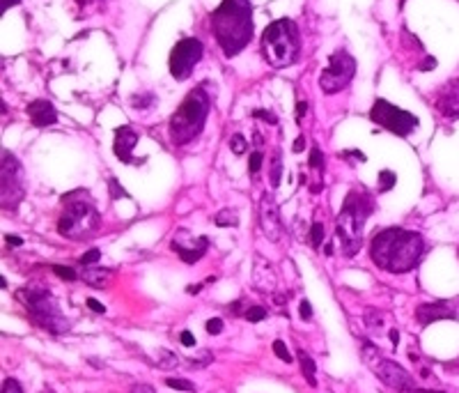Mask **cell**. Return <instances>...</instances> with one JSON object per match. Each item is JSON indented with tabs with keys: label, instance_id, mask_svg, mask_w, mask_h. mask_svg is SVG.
Masks as SVG:
<instances>
[{
	"label": "cell",
	"instance_id": "obj_1",
	"mask_svg": "<svg viewBox=\"0 0 459 393\" xmlns=\"http://www.w3.org/2000/svg\"><path fill=\"white\" fill-rule=\"evenodd\" d=\"M423 251V235L404 228L379 230L372 237V244H370V258H372V262L390 274H407L418 267Z\"/></svg>",
	"mask_w": 459,
	"mask_h": 393
},
{
	"label": "cell",
	"instance_id": "obj_2",
	"mask_svg": "<svg viewBox=\"0 0 459 393\" xmlns=\"http://www.w3.org/2000/svg\"><path fill=\"white\" fill-rule=\"evenodd\" d=\"M211 33L226 58L239 55L253 39V5L250 0H223L209 14Z\"/></svg>",
	"mask_w": 459,
	"mask_h": 393
},
{
	"label": "cell",
	"instance_id": "obj_3",
	"mask_svg": "<svg viewBox=\"0 0 459 393\" xmlns=\"http://www.w3.org/2000/svg\"><path fill=\"white\" fill-rule=\"evenodd\" d=\"M101 228V214L96 210L90 191L74 189L62 195V214L57 232L67 239H85Z\"/></svg>",
	"mask_w": 459,
	"mask_h": 393
},
{
	"label": "cell",
	"instance_id": "obj_4",
	"mask_svg": "<svg viewBox=\"0 0 459 393\" xmlns=\"http://www.w3.org/2000/svg\"><path fill=\"white\" fill-rule=\"evenodd\" d=\"M375 212L372 195L363 189H354L347 193L343 210L336 219V235L343 244V253L347 258L356 255L360 244H363V225L365 219Z\"/></svg>",
	"mask_w": 459,
	"mask_h": 393
},
{
	"label": "cell",
	"instance_id": "obj_5",
	"mask_svg": "<svg viewBox=\"0 0 459 393\" xmlns=\"http://www.w3.org/2000/svg\"><path fill=\"white\" fill-rule=\"evenodd\" d=\"M301 55V33L297 21L278 18L262 33V58L273 70H282L299 60Z\"/></svg>",
	"mask_w": 459,
	"mask_h": 393
},
{
	"label": "cell",
	"instance_id": "obj_6",
	"mask_svg": "<svg viewBox=\"0 0 459 393\" xmlns=\"http://www.w3.org/2000/svg\"><path fill=\"white\" fill-rule=\"evenodd\" d=\"M209 108H211V99L204 92V85L193 87L170 117V124H168L170 141L175 145H187L193 139H198L200 131L204 129V122H207Z\"/></svg>",
	"mask_w": 459,
	"mask_h": 393
},
{
	"label": "cell",
	"instance_id": "obj_7",
	"mask_svg": "<svg viewBox=\"0 0 459 393\" xmlns=\"http://www.w3.org/2000/svg\"><path fill=\"white\" fill-rule=\"evenodd\" d=\"M18 301L23 303L31 320L51 333H67L72 329L70 320H67L57 303L53 299V294L44 288H23L18 290Z\"/></svg>",
	"mask_w": 459,
	"mask_h": 393
},
{
	"label": "cell",
	"instance_id": "obj_8",
	"mask_svg": "<svg viewBox=\"0 0 459 393\" xmlns=\"http://www.w3.org/2000/svg\"><path fill=\"white\" fill-rule=\"evenodd\" d=\"M363 359L370 363V368L377 372V377L382 379L386 387L395 389L397 393H411L414 389H418L411 372H407L395 361L384 359L370 343H363Z\"/></svg>",
	"mask_w": 459,
	"mask_h": 393
},
{
	"label": "cell",
	"instance_id": "obj_9",
	"mask_svg": "<svg viewBox=\"0 0 459 393\" xmlns=\"http://www.w3.org/2000/svg\"><path fill=\"white\" fill-rule=\"evenodd\" d=\"M370 120H372L375 124H379V126H384V129L390 131V134L402 136V139L411 134V131H416L418 124H421L414 113L402 111V108L393 106L386 99H375L372 108H370Z\"/></svg>",
	"mask_w": 459,
	"mask_h": 393
},
{
	"label": "cell",
	"instance_id": "obj_10",
	"mask_svg": "<svg viewBox=\"0 0 459 393\" xmlns=\"http://www.w3.org/2000/svg\"><path fill=\"white\" fill-rule=\"evenodd\" d=\"M356 74V60L354 55H349L345 48H338V51L328 58V67L319 74V87L321 92L326 95H336L351 83V78Z\"/></svg>",
	"mask_w": 459,
	"mask_h": 393
},
{
	"label": "cell",
	"instance_id": "obj_11",
	"mask_svg": "<svg viewBox=\"0 0 459 393\" xmlns=\"http://www.w3.org/2000/svg\"><path fill=\"white\" fill-rule=\"evenodd\" d=\"M0 193H3V210H16L26 195L23 166L7 150H3V186H0Z\"/></svg>",
	"mask_w": 459,
	"mask_h": 393
},
{
	"label": "cell",
	"instance_id": "obj_12",
	"mask_svg": "<svg viewBox=\"0 0 459 393\" xmlns=\"http://www.w3.org/2000/svg\"><path fill=\"white\" fill-rule=\"evenodd\" d=\"M202 53H204V46H202L200 39H195V37L179 39V42L172 46L170 63H168L175 81H187V78L193 74L195 65L202 60Z\"/></svg>",
	"mask_w": 459,
	"mask_h": 393
},
{
	"label": "cell",
	"instance_id": "obj_13",
	"mask_svg": "<svg viewBox=\"0 0 459 393\" xmlns=\"http://www.w3.org/2000/svg\"><path fill=\"white\" fill-rule=\"evenodd\" d=\"M170 249L179 255V258L184 260V262H189V264H193V262H198L204 253H207V249H209V237H193V235L189 232V230H177L175 232V237H172V242H170Z\"/></svg>",
	"mask_w": 459,
	"mask_h": 393
},
{
	"label": "cell",
	"instance_id": "obj_14",
	"mask_svg": "<svg viewBox=\"0 0 459 393\" xmlns=\"http://www.w3.org/2000/svg\"><path fill=\"white\" fill-rule=\"evenodd\" d=\"M260 225L269 242H280L282 223H280V214H278V203L273 200L271 193H265L260 200Z\"/></svg>",
	"mask_w": 459,
	"mask_h": 393
},
{
	"label": "cell",
	"instance_id": "obj_15",
	"mask_svg": "<svg viewBox=\"0 0 459 393\" xmlns=\"http://www.w3.org/2000/svg\"><path fill=\"white\" fill-rule=\"evenodd\" d=\"M457 299L455 301H434V303H421L416 308V320L421 327H429L438 320H455L457 318Z\"/></svg>",
	"mask_w": 459,
	"mask_h": 393
},
{
	"label": "cell",
	"instance_id": "obj_16",
	"mask_svg": "<svg viewBox=\"0 0 459 393\" xmlns=\"http://www.w3.org/2000/svg\"><path fill=\"white\" fill-rule=\"evenodd\" d=\"M434 106L446 120H459V76L438 90Z\"/></svg>",
	"mask_w": 459,
	"mask_h": 393
},
{
	"label": "cell",
	"instance_id": "obj_17",
	"mask_svg": "<svg viewBox=\"0 0 459 393\" xmlns=\"http://www.w3.org/2000/svg\"><path fill=\"white\" fill-rule=\"evenodd\" d=\"M138 139H140L138 131L131 129L129 124L117 126V129H115V143H113V152H115L117 159L124 161V163H136L131 152H133L136 143H138Z\"/></svg>",
	"mask_w": 459,
	"mask_h": 393
},
{
	"label": "cell",
	"instance_id": "obj_18",
	"mask_svg": "<svg viewBox=\"0 0 459 393\" xmlns=\"http://www.w3.org/2000/svg\"><path fill=\"white\" fill-rule=\"evenodd\" d=\"M26 113H28V117H31V122L35 126H39V129L57 122V111L48 99H33L26 106Z\"/></svg>",
	"mask_w": 459,
	"mask_h": 393
},
{
	"label": "cell",
	"instance_id": "obj_19",
	"mask_svg": "<svg viewBox=\"0 0 459 393\" xmlns=\"http://www.w3.org/2000/svg\"><path fill=\"white\" fill-rule=\"evenodd\" d=\"M83 283L92 288H106V283L111 281V269H92V267H83L81 271Z\"/></svg>",
	"mask_w": 459,
	"mask_h": 393
},
{
	"label": "cell",
	"instance_id": "obj_20",
	"mask_svg": "<svg viewBox=\"0 0 459 393\" xmlns=\"http://www.w3.org/2000/svg\"><path fill=\"white\" fill-rule=\"evenodd\" d=\"M299 363H301V372H304V377H306L308 384H310V387H317V377H315L317 366H315V361L310 359L308 352L299 350Z\"/></svg>",
	"mask_w": 459,
	"mask_h": 393
},
{
	"label": "cell",
	"instance_id": "obj_21",
	"mask_svg": "<svg viewBox=\"0 0 459 393\" xmlns=\"http://www.w3.org/2000/svg\"><path fill=\"white\" fill-rule=\"evenodd\" d=\"M214 223L219 225V228H228V225H239V216H237V212H232V210H221L219 214H216V219H214Z\"/></svg>",
	"mask_w": 459,
	"mask_h": 393
},
{
	"label": "cell",
	"instance_id": "obj_22",
	"mask_svg": "<svg viewBox=\"0 0 459 393\" xmlns=\"http://www.w3.org/2000/svg\"><path fill=\"white\" fill-rule=\"evenodd\" d=\"M154 102H156V97L152 92H138V95H133L129 99V104L133 108H138V111H143V108H150Z\"/></svg>",
	"mask_w": 459,
	"mask_h": 393
},
{
	"label": "cell",
	"instance_id": "obj_23",
	"mask_svg": "<svg viewBox=\"0 0 459 393\" xmlns=\"http://www.w3.org/2000/svg\"><path fill=\"white\" fill-rule=\"evenodd\" d=\"M280 171H282L280 150H273V156H271V186H273V189L280 184Z\"/></svg>",
	"mask_w": 459,
	"mask_h": 393
},
{
	"label": "cell",
	"instance_id": "obj_24",
	"mask_svg": "<svg viewBox=\"0 0 459 393\" xmlns=\"http://www.w3.org/2000/svg\"><path fill=\"white\" fill-rule=\"evenodd\" d=\"M321 242H324V223L315 221V223H312V228H310V244H312V249H319Z\"/></svg>",
	"mask_w": 459,
	"mask_h": 393
},
{
	"label": "cell",
	"instance_id": "obj_25",
	"mask_svg": "<svg viewBox=\"0 0 459 393\" xmlns=\"http://www.w3.org/2000/svg\"><path fill=\"white\" fill-rule=\"evenodd\" d=\"M397 178H395V173H390V171H382L379 173V193H386L390 191L395 186Z\"/></svg>",
	"mask_w": 459,
	"mask_h": 393
},
{
	"label": "cell",
	"instance_id": "obj_26",
	"mask_svg": "<svg viewBox=\"0 0 459 393\" xmlns=\"http://www.w3.org/2000/svg\"><path fill=\"white\" fill-rule=\"evenodd\" d=\"M308 166H310V168H315V171H324V154H321V150L317 145H312Z\"/></svg>",
	"mask_w": 459,
	"mask_h": 393
},
{
	"label": "cell",
	"instance_id": "obj_27",
	"mask_svg": "<svg viewBox=\"0 0 459 393\" xmlns=\"http://www.w3.org/2000/svg\"><path fill=\"white\" fill-rule=\"evenodd\" d=\"M243 318H246L248 322H262L267 318V308H262V306H248L246 311H243Z\"/></svg>",
	"mask_w": 459,
	"mask_h": 393
},
{
	"label": "cell",
	"instance_id": "obj_28",
	"mask_svg": "<svg viewBox=\"0 0 459 393\" xmlns=\"http://www.w3.org/2000/svg\"><path fill=\"white\" fill-rule=\"evenodd\" d=\"M165 384H168L170 389H177V391H195L193 382L184 379V377H168L165 379Z\"/></svg>",
	"mask_w": 459,
	"mask_h": 393
},
{
	"label": "cell",
	"instance_id": "obj_29",
	"mask_svg": "<svg viewBox=\"0 0 459 393\" xmlns=\"http://www.w3.org/2000/svg\"><path fill=\"white\" fill-rule=\"evenodd\" d=\"M273 355H276L280 361L292 363V355H289V350H287V345L282 340H273Z\"/></svg>",
	"mask_w": 459,
	"mask_h": 393
},
{
	"label": "cell",
	"instance_id": "obj_30",
	"mask_svg": "<svg viewBox=\"0 0 459 393\" xmlns=\"http://www.w3.org/2000/svg\"><path fill=\"white\" fill-rule=\"evenodd\" d=\"M230 147H232L234 154H243V152H246L248 143H246V139H243L241 134H234L232 139H230Z\"/></svg>",
	"mask_w": 459,
	"mask_h": 393
},
{
	"label": "cell",
	"instance_id": "obj_31",
	"mask_svg": "<svg viewBox=\"0 0 459 393\" xmlns=\"http://www.w3.org/2000/svg\"><path fill=\"white\" fill-rule=\"evenodd\" d=\"M99 258H101V251L99 249H90L87 253H83L81 258H78V262H81L83 267H90V264H94Z\"/></svg>",
	"mask_w": 459,
	"mask_h": 393
},
{
	"label": "cell",
	"instance_id": "obj_32",
	"mask_svg": "<svg viewBox=\"0 0 459 393\" xmlns=\"http://www.w3.org/2000/svg\"><path fill=\"white\" fill-rule=\"evenodd\" d=\"M53 271H55L62 281H76V279H78V274H76L72 267H62V264H53Z\"/></svg>",
	"mask_w": 459,
	"mask_h": 393
},
{
	"label": "cell",
	"instance_id": "obj_33",
	"mask_svg": "<svg viewBox=\"0 0 459 393\" xmlns=\"http://www.w3.org/2000/svg\"><path fill=\"white\" fill-rule=\"evenodd\" d=\"M109 189H111V198L115 200V198H129V193H126L122 186H120V182H117L115 178H111L109 180Z\"/></svg>",
	"mask_w": 459,
	"mask_h": 393
},
{
	"label": "cell",
	"instance_id": "obj_34",
	"mask_svg": "<svg viewBox=\"0 0 459 393\" xmlns=\"http://www.w3.org/2000/svg\"><path fill=\"white\" fill-rule=\"evenodd\" d=\"M262 161H265V154H262L260 150H255L250 154V161H248V166H250V173L253 175H258L260 173V168H262Z\"/></svg>",
	"mask_w": 459,
	"mask_h": 393
},
{
	"label": "cell",
	"instance_id": "obj_35",
	"mask_svg": "<svg viewBox=\"0 0 459 393\" xmlns=\"http://www.w3.org/2000/svg\"><path fill=\"white\" fill-rule=\"evenodd\" d=\"M253 117H258V120H265L269 124H278V117L273 115L271 111H265V108H255V111H253Z\"/></svg>",
	"mask_w": 459,
	"mask_h": 393
},
{
	"label": "cell",
	"instance_id": "obj_36",
	"mask_svg": "<svg viewBox=\"0 0 459 393\" xmlns=\"http://www.w3.org/2000/svg\"><path fill=\"white\" fill-rule=\"evenodd\" d=\"M0 393H23V389H21V384H18L14 377H7L3 382V389H0Z\"/></svg>",
	"mask_w": 459,
	"mask_h": 393
},
{
	"label": "cell",
	"instance_id": "obj_37",
	"mask_svg": "<svg viewBox=\"0 0 459 393\" xmlns=\"http://www.w3.org/2000/svg\"><path fill=\"white\" fill-rule=\"evenodd\" d=\"M159 355H161V359H163V361L159 363L161 368H175V366H177V357H175V355H170L168 350H161Z\"/></svg>",
	"mask_w": 459,
	"mask_h": 393
},
{
	"label": "cell",
	"instance_id": "obj_38",
	"mask_svg": "<svg viewBox=\"0 0 459 393\" xmlns=\"http://www.w3.org/2000/svg\"><path fill=\"white\" fill-rule=\"evenodd\" d=\"M221 331H223V320L221 318L207 320V333H211V336H219Z\"/></svg>",
	"mask_w": 459,
	"mask_h": 393
},
{
	"label": "cell",
	"instance_id": "obj_39",
	"mask_svg": "<svg viewBox=\"0 0 459 393\" xmlns=\"http://www.w3.org/2000/svg\"><path fill=\"white\" fill-rule=\"evenodd\" d=\"M179 340H182L184 348H193V345H195V336H193L191 331H182V333H179Z\"/></svg>",
	"mask_w": 459,
	"mask_h": 393
},
{
	"label": "cell",
	"instance_id": "obj_40",
	"mask_svg": "<svg viewBox=\"0 0 459 393\" xmlns=\"http://www.w3.org/2000/svg\"><path fill=\"white\" fill-rule=\"evenodd\" d=\"M299 313H301V320H310L312 318V308H310V303L304 299L301 301V306H299Z\"/></svg>",
	"mask_w": 459,
	"mask_h": 393
},
{
	"label": "cell",
	"instance_id": "obj_41",
	"mask_svg": "<svg viewBox=\"0 0 459 393\" xmlns=\"http://www.w3.org/2000/svg\"><path fill=\"white\" fill-rule=\"evenodd\" d=\"M343 159H358V161H365V154L358 152V150H347V152H343Z\"/></svg>",
	"mask_w": 459,
	"mask_h": 393
},
{
	"label": "cell",
	"instance_id": "obj_42",
	"mask_svg": "<svg viewBox=\"0 0 459 393\" xmlns=\"http://www.w3.org/2000/svg\"><path fill=\"white\" fill-rule=\"evenodd\" d=\"M129 393H156V389L150 384H133Z\"/></svg>",
	"mask_w": 459,
	"mask_h": 393
},
{
	"label": "cell",
	"instance_id": "obj_43",
	"mask_svg": "<svg viewBox=\"0 0 459 393\" xmlns=\"http://www.w3.org/2000/svg\"><path fill=\"white\" fill-rule=\"evenodd\" d=\"M434 67H436V60H434L432 55H429V58H425L423 65H418V70H421V72H429V70H434Z\"/></svg>",
	"mask_w": 459,
	"mask_h": 393
},
{
	"label": "cell",
	"instance_id": "obj_44",
	"mask_svg": "<svg viewBox=\"0 0 459 393\" xmlns=\"http://www.w3.org/2000/svg\"><path fill=\"white\" fill-rule=\"evenodd\" d=\"M87 308L94 311V313H106V306H104V303L96 301V299H87Z\"/></svg>",
	"mask_w": 459,
	"mask_h": 393
},
{
	"label": "cell",
	"instance_id": "obj_45",
	"mask_svg": "<svg viewBox=\"0 0 459 393\" xmlns=\"http://www.w3.org/2000/svg\"><path fill=\"white\" fill-rule=\"evenodd\" d=\"M306 111H308V104H306V102H299V104H297V122L304 120Z\"/></svg>",
	"mask_w": 459,
	"mask_h": 393
},
{
	"label": "cell",
	"instance_id": "obj_46",
	"mask_svg": "<svg viewBox=\"0 0 459 393\" xmlns=\"http://www.w3.org/2000/svg\"><path fill=\"white\" fill-rule=\"evenodd\" d=\"M18 3H21V0H0V12L5 14L9 7H14V5H18Z\"/></svg>",
	"mask_w": 459,
	"mask_h": 393
},
{
	"label": "cell",
	"instance_id": "obj_47",
	"mask_svg": "<svg viewBox=\"0 0 459 393\" xmlns=\"http://www.w3.org/2000/svg\"><path fill=\"white\" fill-rule=\"evenodd\" d=\"M5 239H7V244H12V247H21L23 244V239L18 237V235H5Z\"/></svg>",
	"mask_w": 459,
	"mask_h": 393
},
{
	"label": "cell",
	"instance_id": "obj_48",
	"mask_svg": "<svg viewBox=\"0 0 459 393\" xmlns=\"http://www.w3.org/2000/svg\"><path fill=\"white\" fill-rule=\"evenodd\" d=\"M304 147H306V136H299V139L294 141V147H292V150H294V152H301V150H304Z\"/></svg>",
	"mask_w": 459,
	"mask_h": 393
},
{
	"label": "cell",
	"instance_id": "obj_49",
	"mask_svg": "<svg viewBox=\"0 0 459 393\" xmlns=\"http://www.w3.org/2000/svg\"><path fill=\"white\" fill-rule=\"evenodd\" d=\"M390 340H393V345H397V343H399V331L397 329H390Z\"/></svg>",
	"mask_w": 459,
	"mask_h": 393
},
{
	"label": "cell",
	"instance_id": "obj_50",
	"mask_svg": "<svg viewBox=\"0 0 459 393\" xmlns=\"http://www.w3.org/2000/svg\"><path fill=\"white\" fill-rule=\"evenodd\" d=\"M200 288H202V286H189L187 292H189V294H195V292H200Z\"/></svg>",
	"mask_w": 459,
	"mask_h": 393
},
{
	"label": "cell",
	"instance_id": "obj_51",
	"mask_svg": "<svg viewBox=\"0 0 459 393\" xmlns=\"http://www.w3.org/2000/svg\"><path fill=\"white\" fill-rule=\"evenodd\" d=\"M76 3L81 5V7H85V5H90V3H96V0H76Z\"/></svg>",
	"mask_w": 459,
	"mask_h": 393
},
{
	"label": "cell",
	"instance_id": "obj_52",
	"mask_svg": "<svg viewBox=\"0 0 459 393\" xmlns=\"http://www.w3.org/2000/svg\"><path fill=\"white\" fill-rule=\"evenodd\" d=\"M324 253H326V255H331V253H333V247H331V244H326V247H324Z\"/></svg>",
	"mask_w": 459,
	"mask_h": 393
},
{
	"label": "cell",
	"instance_id": "obj_53",
	"mask_svg": "<svg viewBox=\"0 0 459 393\" xmlns=\"http://www.w3.org/2000/svg\"><path fill=\"white\" fill-rule=\"evenodd\" d=\"M402 5H404V0H402Z\"/></svg>",
	"mask_w": 459,
	"mask_h": 393
}]
</instances>
